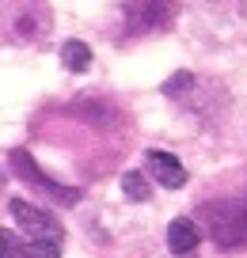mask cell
I'll return each mask as SVG.
<instances>
[{"instance_id": "52a82bcc", "label": "cell", "mask_w": 247, "mask_h": 258, "mask_svg": "<svg viewBox=\"0 0 247 258\" xmlns=\"http://www.w3.org/2000/svg\"><path fill=\"white\" fill-rule=\"evenodd\" d=\"M168 250L171 254H194L198 250V224L190 217H175L168 224Z\"/></svg>"}, {"instance_id": "30bf717a", "label": "cell", "mask_w": 247, "mask_h": 258, "mask_svg": "<svg viewBox=\"0 0 247 258\" xmlns=\"http://www.w3.org/2000/svg\"><path fill=\"white\" fill-rule=\"evenodd\" d=\"M186 88H194V76H190V73H175L168 84H164V91H168L171 99H183V95H186Z\"/></svg>"}, {"instance_id": "5b68a950", "label": "cell", "mask_w": 247, "mask_h": 258, "mask_svg": "<svg viewBox=\"0 0 247 258\" xmlns=\"http://www.w3.org/2000/svg\"><path fill=\"white\" fill-rule=\"evenodd\" d=\"M149 175L156 178L160 186H168V190H179V186H186V167L175 160L171 152H160V148H149Z\"/></svg>"}, {"instance_id": "3957f363", "label": "cell", "mask_w": 247, "mask_h": 258, "mask_svg": "<svg viewBox=\"0 0 247 258\" xmlns=\"http://www.w3.org/2000/svg\"><path fill=\"white\" fill-rule=\"evenodd\" d=\"M12 171H16V175L23 178V182H31L34 190L50 194V198H54L57 205H76L80 198H84V194H80L76 186H61V182H54V178H50L46 171H42L38 163L31 160V152H23V148H16V152H12Z\"/></svg>"}, {"instance_id": "7a4b0ae2", "label": "cell", "mask_w": 247, "mask_h": 258, "mask_svg": "<svg viewBox=\"0 0 247 258\" xmlns=\"http://www.w3.org/2000/svg\"><path fill=\"white\" fill-rule=\"evenodd\" d=\"M8 213L16 217V224L27 232V239H34V243H54V247H61L65 232H61V224H57L54 213H46V209H38V205H31L27 198H12V202H8Z\"/></svg>"}, {"instance_id": "ba28073f", "label": "cell", "mask_w": 247, "mask_h": 258, "mask_svg": "<svg viewBox=\"0 0 247 258\" xmlns=\"http://www.w3.org/2000/svg\"><path fill=\"white\" fill-rule=\"evenodd\" d=\"M61 61H65V69L69 73H88L91 69V49H88V42H65L61 46Z\"/></svg>"}, {"instance_id": "9c48e42d", "label": "cell", "mask_w": 247, "mask_h": 258, "mask_svg": "<svg viewBox=\"0 0 247 258\" xmlns=\"http://www.w3.org/2000/svg\"><path fill=\"white\" fill-rule=\"evenodd\" d=\"M122 190H126V198H133V202H149V194H152L141 171H126V175H122Z\"/></svg>"}, {"instance_id": "277c9868", "label": "cell", "mask_w": 247, "mask_h": 258, "mask_svg": "<svg viewBox=\"0 0 247 258\" xmlns=\"http://www.w3.org/2000/svg\"><path fill=\"white\" fill-rule=\"evenodd\" d=\"M179 0H129V27L133 31H160L171 23Z\"/></svg>"}, {"instance_id": "8992f818", "label": "cell", "mask_w": 247, "mask_h": 258, "mask_svg": "<svg viewBox=\"0 0 247 258\" xmlns=\"http://www.w3.org/2000/svg\"><path fill=\"white\" fill-rule=\"evenodd\" d=\"M0 258H61V247L54 243H34L0 228Z\"/></svg>"}, {"instance_id": "6da1fadb", "label": "cell", "mask_w": 247, "mask_h": 258, "mask_svg": "<svg viewBox=\"0 0 247 258\" xmlns=\"http://www.w3.org/2000/svg\"><path fill=\"white\" fill-rule=\"evenodd\" d=\"M202 220H206L209 235L221 250H247V202H206L202 205Z\"/></svg>"}]
</instances>
